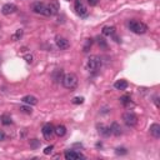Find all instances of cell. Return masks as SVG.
I'll use <instances>...</instances> for the list:
<instances>
[{"mask_svg": "<svg viewBox=\"0 0 160 160\" xmlns=\"http://www.w3.org/2000/svg\"><path fill=\"white\" fill-rule=\"evenodd\" d=\"M24 59L26 60V63H30V64H31V63L34 61V57H33L31 54H26L25 57H24Z\"/></svg>", "mask_w": 160, "mask_h": 160, "instance_id": "cell-29", "label": "cell"}, {"mask_svg": "<svg viewBox=\"0 0 160 160\" xmlns=\"http://www.w3.org/2000/svg\"><path fill=\"white\" fill-rule=\"evenodd\" d=\"M61 84L66 89H74L76 85H78V76H76L75 74H73V73H68L65 75H63Z\"/></svg>", "mask_w": 160, "mask_h": 160, "instance_id": "cell-1", "label": "cell"}, {"mask_svg": "<svg viewBox=\"0 0 160 160\" xmlns=\"http://www.w3.org/2000/svg\"><path fill=\"white\" fill-rule=\"evenodd\" d=\"M65 159L66 160H76V159H85V156L80 154V153H76V151H73V150H68L65 151L64 154Z\"/></svg>", "mask_w": 160, "mask_h": 160, "instance_id": "cell-9", "label": "cell"}, {"mask_svg": "<svg viewBox=\"0 0 160 160\" xmlns=\"http://www.w3.org/2000/svg\"><path fill=\"white\" fill-rule=\"evenodd\" d=\"M154 104H155L156 108H159V96H155L154 98Z\"/></svg>", "mask_w": 160, "mask_h": 160, "instance_id": "cell-33", "label": "cell"}, {"mask_svg": "<svg viewBox=\"0 0 160 160\" xmlns=\"http://www.w3.org/2000/svg\"><path fill=\"white\" fill-rule=\"evenodd\" d=\"M129 29L135 33V34H145L148 31V26L147 24H144L143 22H138V20H130L129 22Z\"/></svg>", "mask_w": 160, "mask_h": 160, "instance_id": "cell-2", "label": "cell"}, {"mask_svg": "<svg viewBox=\"0 0 160 160\" xmlns=\"http://www.w3.org/2000/svg\"><path fill=\"white\" fill-rule=\"evenodd\" d=\"M96 40H98V44H99V45H100L101 48H104V49H105V48L108 46V44H106V41H105V40H104L103 38H100V36H99V38H96Z\"/></svg>", "mask_w": 160, "mask_h": 160, "instance_id": "cell-26", "label": "cell"}, {"mask_svg": "<svg viewBox=\"0 0 160 160\" xmlns=\"http://www.w3.org/2000/svg\"><path fill=\"white\" fill-rule=\"evenodd\" d=\"M120 103L123 104V105H125V106H128L129 104H130V96H121L120 98Z\"/></svg>", "mask_w": 160, "mask_h": 160, "instance_id": "cell-22", "label": "cell"}, {"mask_svg": "<svg viewBox=\"0 0 160 160\" xmlns=\"http://www.w3.org/2000/svg\"><path fill=\"white\" fill-rule=\"evenodd\" d=\"M46 5H48V10H49L50 16L57 15V14L59 13V5H58V3H49Z\"/></svg>", "mask_w": 160, "mask_h": 160, "instance_id": "cell-14", "label": "cell"}, {"mask_svg": "<svg viewBox=\"0 0 160 160\" xmlns=\"http://www.w3.org/2000/svg\"><path fill=\"white\" fill-rule=\"evenodd\" d=\"M31 9L34 13H36V14H41V15H45V16H50V14H49V10H48V5L45 3H34L31 5Z\"/></svg>", "mask_w": 160, "mask_h": 160, "instance_id": "cell-4", "label": "cell"}, {"mask_svg": "<svg viewBox=\"0 0 160 160\" xmlns=\"http://www.w3.org/2000/svg\"><path fill=\"white\" fill-rule=\"evenodd\" d=\"M5 139V133H4V130H0V141H3Z\"/></svg>", "mask_w": 160, "mask_h": 160, "instance_id": "cell-32", "label": "cell"}, {"mask_svg": "<svg viewBox=\"0 0 160 160\" xmlns=\"http://www.w3.org/2000/svg\"><path fill=\"white\" fill-rule=\"evenodd\" d=\"M123 120L128 127L133 128L138 124V116L134 113H131V111H127V113H124V115H123Z\"/></svg>", "mask_w": 160, "mask_h": 160, "instance_id": "cell-5", "label": "cell"}, {"mask_svg": "<svg viewBox=\"0 0 160 160\" xmlns=\"http://www.w3.org/2000/svg\"><path fill=\"white\" fill-rule=\"evenodd\" d=\"M55 44H57V46L59 48L60 50H66V49H69V46H70L69 40L65 39V38H61V36L55 38Z\"/></svg>", "mask_w": 160, "mask_h": 160, "instance_id": "cell-7", "label": "cell"}, {"mask_svg": "<svg viewBox=\"0 0 160 160\" xmlns=\"http://www.w3.org/2000/svg\"><path fill=\"white\" fill-rule=\"evenodd\" d=\"M110 130H111V134H114L115 136H120L123 134V130H121V127L116 121H114L113 124L110 125Z\"/></svg>", "mask_w": 160, "mask_h": 160, "instance_id": "cell-11", "label": "cell"}, {"mask_svg": "<svg viewBox=\"0 0 160 160\" xmlns=\"http://www.w3.org/2000/svg\"><path fill=\"white\" fill-rule=\"evenodd\" d=\"M92 44H93V40L92 39H86V41H85V45H84V53H86V51H89V48H92Z\"/></svg>", "mask_w": 160, "mask_h": 160, "instance_id": "cell-23", "label": "cell"}, {"mask_svg": "<svg viewBox=\"0 0 160 160\" xmlns=\"http://www.w3.org/2000/svg\"><path fill=\"white\" fill-rule=\"evenodd\" d=\"M86 1H88V4H89L90 6H95L96 4H98L99 0H86Z\"/></svg>", "mask_w": 160, "mask_h": 160, "instance_id": "cell-31", "label": "cell"}, {"mask_svg": "<svg viewBox=\"0 0 160 160\" xmlns=\"http://www.w3.org/2000/svg\"><path fill=\"white\" fill-rule=\"evenodd\" d=\"M23 34H24V30H23V29H18V30L11 35V40H13V41L20 40V39H22V36H23Z\"/></svg>", "mask_w": 160, "mask_h": 160, "instance_id": "cell-20", "label": "cell"}, {"mask_svg": "<svg viewBox=\"0 0 160 160\" xmlns=\"http://www.w3.org/2000/svg\"><path fill=\"white\" fill-rule=\"evenodd\" d=\"M127 149H125V148H116L115 149V154H118V155H125V154H127Z\"/></svg>", "mask_w": 160, "mask_h": 160, "instance_id": "cell-25", "label": "cell"}, {"mask_svg": "<svg viewBox=\"0 0 160 160\" xmlns=\"http://www.w3.org/2000/svg\"><path fill=\"white\" fill-rule=\"evenodd\" d=\"M114 88L116 89V90H125L128 88V81L127 80H118V81H115V84H114Z\"/></svg>", "mask_w": 160, "mask_h": 160, "instance_id": "cell-17", "label": "cell"}, {"mask_svg": "<svg viewBox=\"0 0 160 160\" xmlns=\"http://www.w3.org/2000/svg\"><path fill=\"white\" fill-rule=\"evenodd\" d=\"M53 149H54V147H53V145H50V147L45 148V150H44V154H45V155H49V154H51Z\"/></svg>", "mask_w": 160, "mask_h": 160, "instance_id": "cell-30", "label": "cell"}, {"mask_svg": "<svg viewBox=\"0 0 160 160\" xmlns=\"http://www.w3.org/2000/svg\"><path fill=\"white\" fill-rule=\"evenodd\" d=\"M1 123H3L4 125H9V124H11V118H10L9 115H4V116L1 118Z\"/></svg>", "mask_w": 160, "mask_h": 160, "instance_id": "cell-24", "label": "cell"}, {"mask_svg": "<svg viewBox=\"0 0 160 160\" xmlns=\"http://www.w3.org/2000/svg\"><path fill=\"white\" fill-rule=\"evenodd\" d=\"M20 110L23 111V113H26V114H31V108L30 106H20Z\"/></svg>", "mask_w": 160, "mask_h": 160, "instance_id": "cell-27", "label": "cell"}, {"mask_svg": "<svg viewBox=\"0 0 160 160\" xmlns=\"http://www.w3.org/2000/svg\"><path fill=\"white\" fill-rule=\"evenodd\" d=\"M54 133L57 134L58 136H64L66 134V128L64 127V125H57V127L54 128Z\"/></svg>", "mask_w": 160, "mask_h": 160, "instance_id": "cell-16", "label": "cell"}, {"mask_svg": "<svg viewBox=\"0 0 160 160\" xmlns=\"http://www.w3.org/2000/svg\"><path fill=\"white\" fill-rule=\"evenodd\" d=\"M73 103L74 104H83L84 103V98H81V96H76V98L73 99Z\"/></svg>", "mask_w": 160, "mask_h": 160, "instance_id": "cell-28", "label": "cell"}, {"mask_svg": "<svg viewBox=\"0 0 160 160\" xmlns=\"http://www.w3.org/2000/svg\"><path fill=\"white\" fill-rule=\"evenodd\" d=\"M18 10L16 8V5H14V4H5L3 5V8H1V13L4 14V15H11V14H14Z\"/></svg>", "mask_w": 160, "mask_h": 160, "instance_id": "cell-10", "label": "cell"}, {"mask_svg": "<svg viewBox=\"0 0 160 160\" xmlns=\"http://www.w3.org/2000/svg\"><path fill=\"white\" fill-rule=\"evenodd\" d=\"M22 101L24 104H28V105H36L38 104V99L34 95H25L22 99Z\"/></svg>", "mask_w": 160, "mask_h": 160, "instance_id": "cell-13", "label": "cell"}, {"mask_svg": "<svg viewBox=\"0 0 160 160\" xmlns=\"http://www.w3.org/2000/svg\"><path fill=\"white\" fill-rule=\"evenodd\" d=\"M74 9L76 11V14L80 16H85L88 14V8L85 6V4L81 1V0H75V5H74Z\"/></svg>", "mask_w": 160, "mask_h": 160, "instance_id": "cell-6", "label": "cell"}, {"mask_svg": "<svg viewBox=\"0 0 160 160\" xmlns=\"http://www.w3.org/2000/svg\"><path fill=\"white\" fill-rule=\"evenodd\" d=\"M101 31H103L104 35H106V36H113L114 34H115V28H114V26H104Z\"/></svg>", "mask_w": 160, "mask_h": 160, "instance_id": "cell-18", "label": "cell"}, {"mask_svg": "<svg viewBox=\"0 0 160 160\" xmlns=\"http://www.w3.org/2000/svg\"><path fill=\"white\" fill-rule=\"evenodd\" d=\"M61 79H63V70L60 69H58V70H55L54 73H53V80L55 81V83H59V81H61Z\"/></svg>", "mask_w": 160, "mask_h": 160, "instance_id": "cell-19", "label": "cell"}, {"mask_svg": "<svg viewBox=\"0 0 160 160\" xmlns=\"http://www.w3.org/2000/svg\"><path fill=\"white\" fill-rule=\"evenodd\" d=\"M98 129H99V134H100L101 136H104V138H108V136H110V134H111L110 128L106 127V125H104V124L98 125Z\"/></svg>", "mask_w": 160, "mask_h": 160, "instance_id": "cell-12", "label": "cell"}, {"mask_svg": "<svg viewBox=\"0 0 160 160\" xmlns=\"http://www.w3.org/2000/svg\"><path fill=\"white\" fill-rule=\"evenodd\" d=\"M41 133H43L44 138L46 139V140H50L53 134H54V127L51 124H45L43 127V130H41Z\"/></svg>", "mask_w": 160, "mask_h": 160, "instance_id": "cell-8", "label": "cell"}, {"mask_svg": "<svg viewBox=\"0 0 160 160\" xmlns=\"http://www.w3.org/2000/svg\"><path fill=\"white\" fill-rule=\"evenodd\" d=\"M101 66V59L98 57V55H92L89 59H88V68L89 70L92 71H96L99 70Z\"/></svg>", "mask_w": 160, "mask_h": 160, "instance_id": "cell-3", "label": "cell"}, {"mask_svg": "<svg viewBox=\"0 0 160 160\" xmlns=\"http://www.w3.org/2000/svg\"><path fill=\"white\" fill-rule=\"evenodd\" d=\"M30 148L31 149H38L40 147V140H38V139H33V140H30Z\"/></svg>", "mask_w": 160, "mask_h": 160, "instance_id": "cell-21", "label": "cell"}, {"mask_svg": "<svg viewBox=\"0 0 160 160\" xmlns=\"http://www.w3.org/2000/svg\"><path fill=\"white\" fill-rule=\"evenodd\" d=\"M150 134L154 136L155 139L160 138V125L159 124H153L150 127Z\"/></svg>", "mask_w": 160, "mask_h": 160, "instance_id": "cell-15", "label": "cell"}]
</instances>
